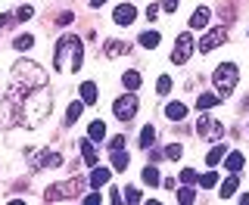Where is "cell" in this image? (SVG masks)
Returning <instances> with one entry per match:
<instances>
[{
    "label": "cell",
    "mask_w": 249,
    "mask_h": 205,
    "mask_svg": "<svg viewBox=\"0 0 249 205\" xmlns=\"http://www.w3.org/2000/svg\"><path fill=\"white\" fill-rule=\"evenodd\" d=\"M13 81L28 84V87H44V84H47V72L37 66V62H31V59H19L13 66Z\"/></svg>",
    "instance_id": "3957f363"
},
{
    "label": "cell",
    "mask_w": 249,
    "mask_h": 205,
    "mask_svg": "<svg viewBox=\"0 0 249 205\" xmlns=\"http://www.w3.org/2000/svg\"><path fill=\"white\" fill-rule=\"evenodd\" d=\"M50 112H53V97L47 90V84L44 87H28V84L13 81L3 102H0V118H3L6 128H16V124L41 128Z\"/></svg>",
    "instance_id": "6da1fadb"
},
{
    "label": "cell",
    "mask_w": 249,
    "mask_h": 205,
    "mask_svg": "<svg viewBox=\"0 0 249 205\" xmlns=\"http://www.w3.org/2000/svg\"><path fill=\"white\" fill-rule=\"evenodd\" d=\"M78 93H81V102H84V106H93V102L100 100V93H97V84H93V81H84Z\"/></svg>",
    "instance_id": "e0dca14e"
},
{
    "label": "cell",
    "mask_w": 249,
    "mask_h": 205,
    "mask_svg": "<svg viewBox=\"0 0 249 205\" xmlns=\"http://www.w3.org/2000/svg\"><path fill=\"white\" fill-rule=\"evenodd\" d=\"M109 149H124V137L119 134V137H112L109 140Z\"/></svg>",
    "instance_id": "ab89813d"
},
{
    "label": "cell",
    "mask_w": 249,
    "mask_h": 205,
    "mask_svg": "<svg viewBox=\"0 0 249 205\" xmlns=\"http://www.w3.org/2000/svg\"><path fill=\"white\" fill-rule=\"evenodd\" d=\"M81 112H84V102L81 100H75V102H69V109H66V118H62V124L66 128H72V124L81 118Z\"/></svg>",
    "instance_id": "4fadbf2b"
},
{
    "label": "cell",
    "mask_w": 249,
    "mask_h": 205,
    "mask_svg": "<svg viewBox=\"0 0 249 205\" xmlns=\"http://www.w3.org/2000/svg\"><path fill=\"white\" fill-rule=\"evenodd\" d=\"M62 165V155L59 153H41L37 155V162H35V168L37 171H47V168H59Z\"/></svg>",
    "instance_id": "7c38bea8"
},
{
    "label": "cell",
    "mask_w": 249,
    "mask_h": 205,
    "mask_svg": "<svg viewBox=\"0 0 249 205\" xmlns=\"http://www.w3.org/2000/svg\"><path fill=\"white\" fill-rule=\"evenodd\" d=\"M112 112H115V118H119L122 124H128L131 118L137 115V97L134 93H124V97H119L112 102Z\"/></svg>",
    "instance_id": "8992f818"
},
{
    "label": "cell",
    "mask_w": 249,
    "mask_h": 205,
    "mask_svg": "<svg viewBox=\"0 0 249 205\" xmlns=\"http://www.w3.org/2000/svg\"><path fill=\"white\" fill-rule=\"evenodd\" d=\"M112 19H115V25H131V22L137 19V10H134V3H122V6H115Z\"/></svg>",
    "instance_id": "30bf717a"
},
{
    "label": "cell",
    "mask_w": 249,
    "mask_h": 205,
    "mask_svg": "<svg viewBox=\"0 0 249 205\" xmlns=\"http://www.w3.org/2000/svg\"><path fill=\"white\" fill-rule=\"evenodd\" d=\"M13 22H16V16H13V13H0V31H6V28L13 25Z\"/></svg>",
    "instance_id": "8d00e7d4"
},
{
    "label": "cell",
    "mask_w": 249,
    "mask_h": 205,
    "mask_svg": "<svg viewBox=\"0 0 249 205\" xmlns=\"http://www.w3.org/2000/svg\"><path fill=\"white\" fill-rule=\"evenodd\" d=\"M81 159H84V165L88 168H93V165L100 162V153H97V143H93L90 137H84L81 140Z\"/></svg>",
    "instance_id": "8fae6325"
},
{
    "label": "cell",
    "mask_w": 249,
    "mask_h": 205,
    "mask_svg": "<svg viewBox=\"0 0 249 205\" xmlns=\"http://www.w3.org/2000/svg\"><path fill=\"white\" fill-rule=\"evenodd\" d=\"M221 44H228V28H224V25L212 28L206 37H202V41H199V53H212L215 47H221Z\"/></svg>",
    "instance_id": "9c48e42d"
},
{
    "label": "cell",
    "mask_w": 249,
    "mask_h": 205,
    "mask_svg": "<svg viewBox=\"0 0 249 205\" xmlns=\"http://www.w3.org/2000/svg\"><path fill=\"white\" fill-rule=\"evenodd\" d=\"M88 137L93 140V143H103V140H106V124H103V121H90Z\"/></svg>",
    "instance_id": "44dd1931"
},
{
    "label": "cell",
    "mask_w": 249,
    "mask_h": 205,
    "mask_svg": "<svg viewBox=\"0 0 249 205\" xmlns=\"http://www.w3.org/2000/svg\"><path fill=\"white\" fill-rule=\"evenodd\" d=\"M128 153H124V149H112V168L115 171H128Z\"/></svg>",
    "instance_id": "603a6c76"
},
{
    "label": "cell",
    "mask_w": 249,
    "mask_h": 205,
    "mask_svg": "<svg viewBox=\"0 0 249 205\" xmlns=\"http://www.w3.org/2000/svg\"><path fill=\"white\" fill-rule=\"evenodd\" d=\"M199 187L202 190H215L218 187V171H206V174L199 177Z\"/></svg>",
    "instance_id": "f546056e"
},
{
    "label": "cell",
    "mask_w": 249,
    "mask_h": 205,
    "mask_svg": "<svg viewBox=\"0 0 249 205\" xmlns=\"http://www.w3.org/2000/svg\"><path fill=\"white\" fill-rule=\"evenodd\" d=\"M221 159H224V143H218V146H212V149H209V155H206V165H209V168H215V165L221 162Z\"/></svg>",
    "instance_id": "d4e9b609"
},
{
    "label": "cell",
    "mask_w": 249,
    "mask_h": 205,
    "mask_svg": "<svg viewBox=\"0 0 249 205\" xmlns=\"http://www.w3.org/2000/svg\"><path fill=\"white\" fill-rule=\"evenodd\" d=\"M237 187H240V177H237V171H231V177L218 187V196H221V199H231V196L237 193Z\"/></svg>",
    "instance_id": "5bb4252c"
},
{
    "label": "cell",
    "mask_w": 249,
    "mask_h": 205,
    "mask_svg": "<svg viewBox=\"0 0 249 205\" xmlns=\"http://www.w3.org/2000/svg\"><path fill=\"white\" fill-rule=\"evenodd\" d=\"M209 6H196V10L190 13V28H206L209 25Z\"/></svg>",
    "instance_id": "2e32d148"
},
{
    "label": "cell",
    "mask_w": 249,
    "mask_h": 205,
    "mask_svg": "<svg viewBox=\"0 0 249 205\" xmlns=\"http://www.w3.org/2000/svg\"><path fill=\"white\" fill-rule=\"evenodd\" d=\"M84 62V44L78 34H62L56 50H53V66L56 72H78Z\"/></svg>",
    "instance_id": "7a4b0ae2"
},
{
    "label": "cell",
    "mask_w": 249,
    "mask_h": 205,
    "mask_svg": "<svg viewBox=\"0 0 249 205\" xmlns=\"http://www.w3.org/2000/svg\"><path fill=\"white\" fill-rule=\"evenodd\" d=\"M106 184H109V168H100V162H97L93 171H90V187L100 190V187H106Z\"/></svg>",
    "instance_id": "9a60e30c"
},
{
    "label": "cell",
    "mask_w": 249,
    "mask_h": 205,
    "mask_svg": "<svg viewBox=\"0 0 249 205\" xmlns=\"http://www.w3.org/2000/svg\"><path fill=\"white\" fill-rule=\"evenodd\" d=\"M156 90H159L162 97H165V93H171V78H168V75H162L159 81H156Z\"/></svg>",
    "instance_id": "1f68e13d"
},
{
    "label": "cell",
    "mask_w": 249,
    "mask_h": 205,
    "mask_svg": "<svg viewBox=\"0 0 249 205\" xmlns=\"http://www.w3.org/2000/svg\"><path fill=\"white\" fill-rule=\"evenodd\" d=\"M193 47H196V44H193V37L187 34V31H184V34H178L175 50H171V62H175V66H184V62L193 56Z\"/></svg>",
    "instance_id": "ba28073f"
},
{
    "label": "cell",
    "mask_w": 249,
    "mask_h": 205,
    "mask_svg": "<svg viewBox=\"0 0 249 205\" xmlns=\"http://www.w3.org/2000/svg\"><path fill=\"white\" fill-rule=\"evenodd\" d=\"M212 81H215V93L224 100V97H231V93H233V87H237V81H240V68L233 66V62H221V66L215 68Z\"/></svg>",
    "instance_id": "277c9868"
},
{
    "label": "cell",
    "mask_w": 249,
    "mask_h": 205,
    "mask_svg": "<svg viewBox=\"0 0 249 205\" xmlns=\"http://www.w3.org/2000/svg\"><path fill=\"white\" fill-rule=\"evenodd\" d=\"M196 134L206 140H221L224 137V124L218 118H209V115H199L196 118Z\"/></svg>",
    "instance_id": "52a82bcc"
},
{
    "label": "cell",
    "mask_w": 249,
    "mask_h": 205,
    "mask_svg": "<svg viewBox=\"0 0 249 205\" xmlns=\"http://www.w3.org/2000/svg\"><path fill=\"white\" fill-rule=\"evenodd\" d=\"M103 3H106V0H90V6H93V10H100Z\"/></svg>",
    "instance_id": "ee69618b"
},
{
    "label": "cell",
    "mask_w": 249,
    "mask_h": 205,
    "mask_svg": "<svg viewBox=\"0 0 249 205\" xmlns=\"http://www.w3.org/2000/svg\"><path fill=\"white\" fill-rule=\"evenodd\" d=\"M218 102H221L218 93H199V97H196V109H199V112H206V109H215Z\"/></svg>",
    "instance_id": "d6986e66"
},
{
    "label": "cell",
    "mask_w": 249,
    "mask_h": 205,
    "mask_svg": "<svg viewBox=\"0 0 249 205\" xmlns=\"http://www.w3.org/2000/svg\"><path fill=\"white\" fill-rule=\"evenodd\" d=\"M81 187H84L81 177H72V180H66V184H53V187H47L44 202H72V199H78Z\"/></svg>",
    "instance_id": "5b68a950"
},
{
    "label": "cell",
    "mask_w": 249,
    "mask_h": 205,
    "mask_svg": "<svg viewBox=\"0 0 249 205\" xmlns=\"http://www.w3.org/2000/svg\"><path fill=\"white\" fill-rule=\"evenodd\" d=\"M122 81H124V87H128L131 93H134V90L140 87V81H143V78H140V72H134V68H131V72H124V78H122Z\"/></svg>",
    "instance_id": "484cf974"
},
{
    "label": "cell",
    "mask_w": 249,
    "mask_h": 205,
    "mask_svg": "<svg viewBox=\"0 0 249 205\" xmlns=\"http://www.w3.org/2000/svg\"><path fill=\"white\" fill-rule=\"evenodd\" d=\"M13 47H16V50H31V47H35V37H31V34H19L13 41Z\"/></svg>",
    "instance_id": "4dcf8cb0"
},
{
    "label": "cell",
    "mask_w": 249,
    "mask_h": 205,
    "mask_svg": "<svg viewBox=\"0 0 249 205\" xmlns=\"http://www.w3.org/2000/svg\"><path fill=\"white\" fill-rule=\"evenodd\" d=\"M159 10H162L159 3H150V6H146V19H156V13H159Z\"/></svg>",
    "instance_id": "b9f144b4"
},
{
    "label": "cell",
    "mask_w": 249,
    "mask_h": 205,
    "mask_svg": "<svg viewBox=\"0 0 249 205\" xmlns=\"http://www.w3.org/2000/svg\"><path fill=\"white\" fill-rule=\"evenodd\" d=\"M199 174H196V168H184L181 171V184H196Z\"/></svg>",
    "instance_id": "d6a6232c"
},
{
    "label": "cell",
    "mask_w": 249,
    "mask_h": 205,
    "mask_svg": "<svg viewBox=\"0 0 249 205\" xmlns=\"http://www.w3.org/2000/svg\"><path fill=\"white\" fill-rule=\"evenodd\" d=\"M103 53H106L109 59H115V56H124V53H128V44H124V41H115V37H112V41H106Z\"/></svg>",
    "instance_id": "ac0fdd59"
},
{
    "label": "cell",
    "mask_w": 249,
    "mask_h": 205,
    "mask_svg": "<svg viewBox=\"0 0 249 205\" xmlns=\"http://www.w3.org/2000/svg\"><path fill=\"white\" fill-rule=\"evenodd\" d=\"M178 3H181V0H162L159 6H162L165 13H175V10H178Z\"/></svg>",
    "instance_id": "74e56055"
},
{
    "label": "cell",
    "mask_w": 249,
    "mask_h": 205,
    "mask_svg": "<svg viewBox=\"0 0 249 205\" xmlns=\"http://www.w3.org/2000/svg\"><path fill=\"white\" fill-rule=\"evenodd\" d=\"M153 143H156V128H153V124H146V128L140 131V146H143V149H150Z\"/></svg>",
    "instance_id": "4316f807"
},
{
    "label": "cell",
    "mask_w": 249,
    "mask_h": 205,
    "mask_svg": "<svg viewBox=\"0 0 249 205\" xmlns=\"http://www.w3.org/2000/svg\"><path fill=\"white\" fill-rule=\"evenodd\" d=\"M140 199H143V196H140V190H137V187H128V190H124V202H131V205H137Z\"/></svg>",
    "instance_id": "836d02e7"
},
{
    "label": "cell",
    "mask_w": 249,
    "mask_h": 205,
    "mask_svg": "<svg viewBox=\"0 0 249 205\" xmlns=\"http://www.w3.org/2000/svg\"><path fill=\"white\" fill-rule=\"evenodd\" d=\"M178 202H184V205L196 202V190H193V184H184L181 190H178Z\"/></svg>",
    "instance_id": "cb8c5ba5"
},
{
    "label": "cell",
    "mask_w": 249,
    "mask_h": 205,
    "mask_svg": "<svg viewBox=\"0 0 249 205\" xmlns=\"http://www.w3.org/2000/svg\"><path fill=\"white\" fill-rule=\"evenodd\" d=\"M103 202V196L100 193H90V196H84V205H100Z\"/></svg>",
    "instance_id": "f35d334b"
},
{
    "label": "cell",
    "mask_w": 249,
    "mask_h": 205,
    "mask_svg": "<svg viewBox=\"0 0 249 205\" xmlns=\"http://www.w3.org/2000/svg\"><path fill=\"white\" fill-rule=\"evenodd\" d=\"M165 155H168L171 162H175V159H181V155H184V146H181V143H171V146L165 149Z\"/></svg>",
    "instance_id": "e575fe53"
},
{
    "label": "cell",
    "mask_w": 249,
    "mask_h": 205,
    "mask_svg": "<svg viewBox=\"0 0 249 205\" xmlns=\"http://www.w3.org/2000/svg\"><path fill=\"white\" fill-rule=\"evenodd\" d=\"M224 168L240 174V168H243V153H228V155H224Z\"/></svg>",
    "instance_id": "7402d4cb"
},
{
    "label": "cell",
    "mask_w": 249,
    "mask_h": 205,
    "mask_svg": "<svg viewBox=\"0 0 249 205\" xmlns=\"http://www.w3.org/2000/svg\"><path fill=\"white\" fill-rule=\"evenodd\" d=\"M140 44H143L146 50H156V47H159V31H143V34H140Z\"/></svg>",
    "instance_id": "f1b7e54d"
},
{
    "label": "cell",
    "mask_w": 249,
    "mask_h": 205,
    "mask_svg": "<svg viewBox=\"0 0 249 205\" xmlns=\"http://www.w3.org/2000/svg\"><path fill=\"white\" fill-rule=\"evenodd\" d=\"M109 193H112V196H109V202H115V205L122 202V190H109Z\"/></svg>",
    "instance_id": "7bdbcfd3"
},
{
    "label": "cell",
    "mask_w": 249,
    "mask_h": 205,
    "mask_svg": "<svg viewBox=\"0 0 249 205\" xmlns=\"http://www.w3.org/2000/svg\"><path fill=\"white\" fill-rule=\"evenodd\" d=\"M165 115H168V121H181V118H187V106L184 102H168Z\"/></svg>",
    "instance_id": "ffe728a7"
},
{
    "label": "cell",
    "mask_w": 249,
    "mask_h": 205,
    "mask_svg": "<svg viewBox=\"0 0 249 205\" xmlns=\"http://www.w3.org/2000/svg\"><path fill=\"white\" fill-rule=\"evenodd\" d=\"M75 16L72 13H59V19H56V25H69V22H72Z\"/></svg>",
    "instance_id": "60d3db41"
},
{
    "label": "cell",
    "mask_w": 249,
    "mask_h": 205,
    "mask_svg": "<svg viewBox=\"0 0 249 205\" xmlns=\"http://www.w3.org/2000/svg\"><path fill=\"white\" fill-rule=\"evenodd\" d=\"M140 177H143V184H150V187H159V184H162L159 171H156L153 165H146V168H143V174H140Z\"/></svg>",
    "instance_id": "83f0119b"
},
{
    "label": "cell",
    "mask_w": 249,
    "mask_h": 205,
    "mask_svg": "<svg viewBox=\"0 0 249 205\" xmlns=\"http://www.w3.org/2000/svg\"><path fill=\"white\" fill-rule=\"evenodd\" d=\"M31 16H35V10H31V6H19V10H16V22H28Z\"/></svg>",
    "instance_id": "d590c367"
}]
</instances>
